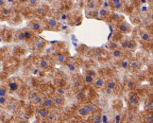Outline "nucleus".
I'll return each instance as SVG.
<instances>
[{
    "label": "nucleus",
    "instance_id": "nucleus-1",
    "mask_svg": "<svg viewBox=\"0 0 153 123\" xmlns=\"http://www.w3.org/2000/svg\"><path fill=\"white\" fill-rule=\"evenodd\" d=\"M52 101H53V103L56 104L57 106H62L63 104V98L60 95L55 96L54 99H53Z\"/></svg>",
    "mask_w": 153,
    "mask_h": 123
},
{
    "label": "nucleus",
    "instance_id": "nucleus-2",
    "mask_svg": "<svg viewBox=\"0 0 153 123\" xmlns=\"http://www.w3.org/2000/svg\"><path fill=\"white\" fill-rule=\"evenodd\" d=\"M32 102L35 103V104H40V103H42V101H43V99H42V98L40 97V96H38L36 93L35 94H32Z\"/></svg>",
    "mask_w": 153,
    "mask_h": 123
},
{
    "label": "nucleus",
    "instance_id": "nucleus-3",
    "mask_svg": "<svg viewBox=\"0 0 153 123\" xmlns=\"http://www.w3.org/2000/svg\"><path fill=\"white\" fill-rule=\"evenodd\" d=\"M43 104L45 108H51L54 103H53V101L51 99H45L43 101Z\"/></svg>",
    "mask_w": 153,
    "mask_h": 123
},
{
    "label": "nucleus",
    "instance_id": "nucleus-4",
    "mask_svg": "<svg viewBox=\"0 0 153 123\" xmlns=\"http://www.w3.org/2000/svg\"><path fill=\"white\" fill-rule=\"evenodd\" d=\"M85 109L88 111V113L90 114V113H95V111H97V107L93 104H91V103H89V104H87L85 106Z\"/></svg>",
    "mask_w": 153,
    "mask_h": 123
},
{
    "label": "nucleus",
    "instance_id": "nucleus-5",
    "mask_svg": "<svg viewBox=\"0 0 153 123\" xmlns=\"http://www.w3.org/2000/svg\"><path fill=\"white\" fill-rule=\"evenodd\" d=\"M47 110L45 108H40L38 109V115L41 117H47Z\"/></svg>",
    "mask_w": 153,
    "mask_h": 123
},
{
    "label": "nucleus",
    "instance_id": "nucleus-6",
    "mask_svg": "<svg viewBox=\"0 0 153 123\" xmlns=\"http://www.w3.org/2000/svg\"><path fill=\"white\" fill-rule=\"evenodd\" d=\"M78 113H79V115H80V116H82V117H86V116L89 115L88 111L85 109V107H81V108H79L78 110Z\"/></svg>",
    "mask_w": 153,
    "mask_h": 123
},
{
    "label": "nucleus",
    "instance_id": "nucleus-7",
    "mask_svg": "<svg viewBox=\"0 0 153 123\" xmlns=\"http://www.w3.org/2000/svg\"><path fill=\"white\" fill-rule=\"evenodd\" d=\"M9 87L11 91H15L18 89V83L16 82H10L9 83Z\"/></svg>",
    "mask_w": 153,
    "mask_h": 123
},
{
    "label": "nucleus",
    "instance_id": "nucleus-8",
    "mask_svg": "<svg viewBox=\"0 0 153 123\" xmlns=\"http://www.w3.org/2000/svg\"><path fill=\"white\" fill-rule=\"evenodd\" d=\"M129 103H131V105H132V106L137 105V103H138V99H137V97L132 96V97L129 99Z\"/></svg>",
    "mask_w": 153,
    "mask_h": 123
},
{
    "label": "nucleus",
    "instance_id": "nucleus-9",
    "mask_svg": "<svg viewBox=\"0 0 153 123\" xmlns=\"http://www.w3.org/2000/svg\"><path fill=\"white\" fill-rule=\"evenodd\" d=\"M114 87H115V82H114V80H109L108 84H107V88H108V90L112 91Z\"/></svg>",
    "mask_w": 153,
    "mask_h": 123
},
{
    "label": "nucleus",
    "instance_id": "nucleus-10",
    "mask_svg": "<svg viewBox=\"0 0 153 123\" xmlns=\"http://www.w3.org/2000/svg\"><path fill=\"white\" fill-rule=\"evenodd\" d=\"M103 85H104V80H103L102 79H97V80H95V87L101 88V87H103Z\"/></svg>",
    "mask_w": 153,
    "mask_h": 123
},
{
    "label": "nucleus",
    "instance_id": "nucleus-11",
    "mask_svg": "<svg viewBox=\"0 0 153 123\" xmlns=\"http://www.w3.org/2000/svg\"><path fill=\"white\" fill-rule=\"evenodd\" d=\"M129 66L131 67V69H136V68H138V66H139L138 62H136V61H132V62H131V63L129 64Z\"/></svg>",
    "mask_w": 153,
    "mask_h": 123
},
{
    "label": "nucleus",
    "instance_id": "nucleus-12",
    "mask_svg": "<svg viewBox=\"0 0 153 123\" xmlns=\"http://www.w3.org/2000/svg\"><path fill=\"white\" fill-rule=\"evenodd\" d=\"M112 3L115 9H120L122 7V2L119 1V0H114V1H112Z\"/></svg>",
    "mask_w": 153,
    "mask_h": 123
},
{
    "label": "nucleus",
    "instance_id": "nucleus-13",
    "mask_svg": "<svg viewBox=\"0 0 153 123\" xmlns=\"http://www.w3.org/2000/svg\"><path fill=\"white\" fill-rule=\"evenodd\" d=\"M57 25H58V23L55 20V19H49L48 21V26L50 27V28H56Z\"/></svg>",
    "mask_w": 153,
    "mask_h": 123
},
{
    "label": "nucleus",
    "instance_id": "nucleus-14",
    "mask_svg": "<svg viewBox=\"0 0 153 123\" xmlns=\"http://www.w3.org/2000/svg\"><path fill=\"white\" fill-rule=\"evenodd\" d=\"M23 34H24V40H29L30 38L32 37V34H31V32L30 31H25V32H23Z\"/></svg>",
    "mask_w": 153,
    "mask_h": 123
},
{
    "label": "nucleus",
    "instance_id": "nucleus-15",
    "mask_svg": "<svg viewBox=\"0 0 153 123\" xmlns=\"http://www.w3.org/2000/svg\"><path fill=\"white\" fill-rule=\"evenodd\" d=\"M129 49H131V50H133V49L135 48V43L134 41H129L128 42V47Z\"/></svg>",
    "mask_w": 153,
    "mask_h": 123
},
{
    "label": "nucleus",
    "instance_id": "nucleus-16",
    "mask_svg": "<svg viewBox=\"0 0 153 123\" xmlns=\"http://www.w3.org/2000/svg\"><path fill=\"white\" fill-rule=\"evenodd\" d=\"M7 95V89L5 87H0V97L5 98Z\"/></svg>",
    "mask_w": 153,
    "mask_h": 123
},
{
    "label": "nucleus",
    "instance_id": "nucleus-17",
    "mask_svg": "<svg viewBox=\"0 0 153 123\" xmlns=\"http://www.w3.org/2000/svg\"><path fill=\"white\" fill-rule=\"evenodd\" d=\"M141 38H142L144 41H148V40H150V34H148V33L143 32V33H141Z\"/></svg>",
    "mask_w": 153,
    "mask_h": 123
},
{
    "label": "nucleus",
    "instance_id": "nucleus-18",
    "mask_svg": "<svg viewBox=\"0 0 153 123\" xmlns=\"http://www.w3.org/2000/svg\"><path fill=\"white\" fill-rule=\"evenodd\" d=\"M44 45H45V41H43V40H40L35 43V48H42Z\"/></svg>",
    "mask_w": 153,
    "mask_h": 123
},
{
    "label": "nucleus",
    "instance_id": "nucleus-19",
    "mask_svg": "<svg viewBox=\"0 0 153 123\" xmlns=\"http://www.w3.org/2000/svg\"><path fill=\"white\" fill-rule=\"evenodd\" d=\"M119 29L121 30V31L126 32V31H128L129 30V27H128V25H126V24H122V25L119 26Z\"/></svg>",
    "mask_w": 153,
    "mask_h": 123
},
{
    "label": "nucleus",
    "instance_id": "nucleus-20",
    "mask_svg": "<svg viewBox=\"0 0 153 123\" xmlns=\"http://www.w3.org/2000/svg\"><path fill=\"white\" fill-rule=\"evenodd\" d=\"M145 122H146V123H152L153 122L152 115H147V116L145 117Z\"/></svg>",
    "mask_w": 153,
    "mask_h": 123
},
{
    "label": "nucleus",
    "instance_id": "nucleus-21",
    "mask_svg": "<svg viewBox=\"0 0 153 123\" xmlns=\"http://www.w3.org/2000/svg\"><path fill=\"white\" fill-rule=\"evenodd\" d=\"M40 66L41 67H43V68H45V67H47L48 66V63H47V61H45V60H42L40 61Z\"/></svg>",
    "mask_w": 153,
    "mask_h": 123
},
{
    "label": "nucleus",
    "instance_id": "nucleus-22",
    "mask_svg": "<svg viewBox=\"0 0 153 123\" xmlns=\"http://www.w3.org/2000/svg\"><path fill=\"white\" fill-rule=\"evenodd\" d=\"M47 117L48 120H50V121H53V120H55V118H56V114H55V113H50V114H47Z\"/></svg>",
    "mask_w": 153,
    "mask_h": 123
},
{
    "label": "nucleus",
    "instance_id": "nucleus-23",
    "mask_svg": "<svg viewBox=\"0 0 153 123\" xmlns=\"http://www.w3.org/2000/svg\"><path fill=\"white\" fill-rule=\"evenodd\" d=\"M31 28H32V29H34V30H39V29H41V26H40L39 23H32Z\"/></svg>",
    "mask_w": 153,
    "mask_h": 123
},
{
    "label": "nucleus",
    "instance_id": "nucleus-24",
    "mask_svg": "<svg viewBox=\"0 0 153 123\" xmlns=\"http://www.w3.org/2000/svg\"><path fill=\"white\" fill-rule=\"evenodd\" d=\"M134 86H135V82H133V80H129L128 82V88L132 89V88H134Z\"/></svg>",
    "mask_w": 153,
    "mask_h": 123
},
{
    "label": "nucleus",
    "instance_id": "nucleus-25",
    "mask_svg": "<svg viewBox=\"0 0 153 123\" xmlns=\"http://www.w3.org/2000/svg\"><path fill=\"white\" fill-rule=\"evenodd\" d=\"M85 80H86V82L88 83H92L94 82V78H93V76H91V75H87L85 77Z\"/></svg>",
    "mask_w": 153,
    "mask_h": 123
},
{
    "label": "nucleus",
    "instance_id": "nucleus-26",
    "mask_svg": "<svg viewBox=\"0 0 153 123\" xmlns=\"http://www.w3.org/2000/svg\"><path fill=\"white\" fill-rule=\"evenodd\" d=\"M58 60L61 62V63H65V62H66V57L62 55V54H59L58 55Z\"/></svg>",
    "mask_w": 153,
    "mask_h": 123
},
{
    "label": "nucleus",
    "instance_id": "nucleus-27",
    "mask_svg": "<svg viewBox=\"0 0 153 123\" xmlns=\"http://www.w3.org/2000/svg\"><path fill=\"white\" fill-rule=\"evenodd\" d=\"M113 54L114 57H116V58H118V57L121 56V51L119 50V49H114Z\"/></svg>",
    "mask_w": 153,
    "mask_h": 123
},
{
    "label": "nucleus",
    "instance_id": "nucleus-28",
    "mask_svg": "<svg viewBox=\"0 0 153 123\" xmlns=\"http://www.w3.org/2000/svg\"><path fill=\"white\" fill-rule=\"evenodd\" d=\"M6 103H7V99L0 97V106H5Z\"/></svg>",
    "mask_w": 153,
    "mask_h": 123
},
{
    "label": "nucleus",
    "instance_id": "nucleus-29",
    "mask_svg": "<svg viewBox=\"0 0 153 123\" xmlns=\"http://www.w3.org/2000/svg\"><path fill=\"white\" fill-rule=\"evenodd\" d=\"M37 13L41 14V15H43L45 14V9L43 7H39V8H37Z\"/></svg>",
    "mask_w": 153,
    "mask_h": 123
},
{
    "label": "nucleus",
    "instance_id": "nucleus-30",
    "mask_svg": "<svg viewBox=\"0 0 153 123\" xmlns=\"http://www.w3.org/2000/svg\"><path fill=\"white\" fill-rule=\"evenodd\" d=\"M129 62L128 61H123V62H122V63H121V66L122 67H123V68H128L129 67Z\"/></svg>",
    "mask_w": 153,
    "mask_h": 123
},
{
    "label": "nucleus",
    "instance_id": "nucleus-31",
    "mask_svg": "<svg viewBox=\"0 0 153 123\" xmlns=\"http://www.w3.org/2000/svg\"><path fill=\"white\" fill-rule=\"evenodd\" d=\"M147 108L148 110H150V111L153 109V102L152 101H150V102L147 103Z\"/></svg>",
    "mask_w": 153,
    "mask_h": 123
},
{
    "label": "nucleus",
    "instance_id": "nucleus-32",
    "mask_svg": "<svg viewBox=\"0 0 153 123\" xmlns=\"http://www.w3.org/2000/svg\"><path fill=\"white\" fill-rule=\"evenodd\" d=\"M17 39L18 40H24V34H23V32H19L17 34Z\"/></svg>",
    "mask_w": 153,
    "mask_h": 123
},
{
    "label": "nucleus",
    "instance_id": "nucleus-33",
    "mask_svg": "<svg viewBox=\"0 0 153 123\" xmlns=\"http://www.w3.org/2000/svg\"><path fill=\"white\" fill-rule=\"evenodd\" d=\"M99 14H100L101 16H105V15L107 14V10L105 9H102V10H99Z\"/></svg>",
    "mask_w": 153,
    "mask_h": 123
},
{
    "label": "nucleus",
    "instance_id": "nucleus-34",
    "mask_svg": "<svg viewBox=\"0 0 153 123\" xmlns=\"http://www.w3.org/2000/svg\"><path fill=\"white\" fill-rule=\"evenodd\" d=\"M100 121H101V117H99V116H97V117H95V120H94L95 123H100Z\"/></svg>",
    "mask_w": 153,
    "mask_h": 123
},
{
    "label": "nucleus",
    "instance_id": "nucleus-35",
    "mask_svg": "<svg viewBox=\"0 0 153 123\" xmlns=\"http://www.w3.org/2000/svg\"><path fill=\"white\" fill-rule=\"evenodd\" d=\"M88 7L91 8V9L92 8H95V1H90L89 3H88Z\"/></svg>",
    "mask_w": 153,
    "mask_h": 123
},
{
    "label": "nucleus",
    "instance_id": "nucleus-36",
    "mask_svg": "<svg viewBox=\"0 0 153 123\" xmlns=\"http://www.w3.org/2000/svg\"><path fill=\"white\" fill-rule=\"evenodd\" d=\"M68 68H69L71 71H74L75 70V66H74V65H72L71 64H68Z\"/></svg>",
    "mask_w": 153,
    "mask_h": 123
},
{
    "label": "nucleus",
    "instance_id": "nucleus-37",
    "mask_svg": "<svg viewBox=\"0 0 153 123\" xmlns=\"http://www.w3.org/2000/svg\"><path fill=\"white\" fill-rule=\"evenodd\" d=\"M79 98L82 99L85 98V95H84V93H82V92H81V93H79Z\"/></svg>",
    "mask_w": 153,
    "mask_h": 123
},
{
    "label": "nucleus",
    "instance_id": "nucleus-38",
    "mask_svg": "<svg viewBox=\"0 0 153 123\" xmlns=\"http://www.w3.org/2000/svg\"><path fill=\"white\" fill-rule=\"evenodd\" d=\"M120 116L118 115V116H116V118H115V123H119L120 122Z\"/></svg>",
    "mask_w": 153,
    "mask_h": 123
},
{
    "label": "nucleus",
    "instance_id": "nucleus-39",
    "mask_svg": "<svg viewBox=\"0 0 153 123\" xmlns=\"http://www.w3.org/2000/svg\"><path fill=\"white\" fill-rule=\"evenodd\" d=\"M122 45H123V48H127V47H128V42H127V41L124 42V43L122 44Z\"/></svg>",
    "mask_w": 153,
    "mask_h": 123
},
{
    "label": "nucleus",
    "instance_id": "nucleus-40",
    "mask_svg": "<svg viewBox=\"0 0 153 123\" xmlns=\"http://www.w3.org/2000/svg\"><path fill=\"white\" fill-rule=\"evenodd\" d=\"M67 17V15L66 14H63L62 15V19H63V20H65V18Z\"/></svg>",
    "mask_w": 153,
    "mask_h": 123
},
{
    "label": "nucleus",
    "instance_id": "nucleus-41",
    "mask_svg": "<svg viewBox=\"0 0 153 123\" xmlns=\"http://www.w3.org/2000/svg\"><path fill=\"white\" fill-rule=\"evenodd\" d=\"M3 13H4V14H9V10H4Z\"/></svg>",
    "mask_w": 153,
    "mask_h": 123
},
{
    "label": "nucleus",
    "instance_id": "nucleus-42",
    "mask_svg": "<svg viewBox=\"0 0 153 123\" xmlns=\"http://www.w3.org/2000/svg\"><path fill=\"white\" fill-rule=\"evenodd\" d=\"M17 123H28V121H26V120H19Z\"/></svg>",
    "mask_w": 153,
    "mask_h": 123
},
{
    "label": "nucleus",
    "instance_id": "nucleus-43",
    "mask_svg": "<svg viewBox=\"0 0 153 123\" xmlns=\"http://www.w3.org/2000/svg\"><path fill=\"white\" fill-rule=\"evenodd\" d=\"M4 4H5V1H3V0H0V6H3Z\"/></svg>",
    "mask_w": 153,
    "mask_h": 123
},
{
    "label": "nucleus",
    "instance_id": "nucleus-44",
    "mask_svg": "<svg viewBox=\"0 0 153 123\" xmlns=\"http://www.w3.org/2000/svg\"><path fill=\"white\" fill-rule=\"evenodd\" d=\"M113 18H114V20H116V18H118V15L115 14V15H114V16H113Z\"/></svg>",
    "mask_w": 153,
    "mask_h": 123
},
{
    "label": "nucleus",
    "instance_id": "nucleus-45",
    "mask_svg": "<svg viewBox=\"0 0 153 123\" xmlns=\"http://www.w3.org/2000/svg\"><path fill=\"white\" fill-rule=\"evenodd\" d=\"M40 123H45V122H40Z\"/></svg>",
    "mask_w": 153,
    "mask_h": 123
},
{
    "label": "nucleus",
    "instance_id": "nucleus-46",
    "mask_svg": "<svg viewBox=\"0 0 153 123\" xmlns=\"http://www.w3.org/2000/svg\"><path fill=\"white\" fill-rule=\"evenodd\" d=\"M72 123H73V122H72Z\"/></svg>",
    "mask_w": 153,
    "mask_h": 123
}]
</instances>
